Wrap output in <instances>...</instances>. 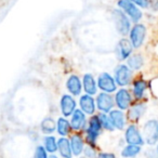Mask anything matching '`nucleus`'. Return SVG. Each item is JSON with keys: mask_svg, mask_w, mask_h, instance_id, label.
Here are the masks:
<instances>
[{"mask_svg": "<svg viewBox=\"0 0 158 158\" xmlns=\"http://www.w3.org/2000/svg\"><path fill=\"white\" fill-rule=\"evenodd\" d=\"M114 78L117 86L125 88L132 81V70L127 64H118L114 69Z\"/></svg>", "mask_w": 158, "mask_h": 158, "instance_id": "7ed1b4c3", "label": "nucleus"}, {"mask_svg": "<svg viewBox=\"0 0 158 158\" xmlns=\"http://www.w3.org/2000/svg\"><path fill=\"white\" fill-rule=\"evenodd\" d=\"M70 146H72L73 155L74 156H80L84 153L85 148V139L82 138V135L80 133H74L73 135H70L69 139Z\"/></svg>", "mask_w": 158, "mask_h": 158, "instance_id": "6ab92c4d", "label": "nucleus"}, {"mask_svg": "<svg viewBox=\"0 0 158 158\" xmlns=\"http://www.w3.org/2000/svg\"><path fill=\"white\" fill-rule=\"evenodd\" d=\"M40 129H41L42 133L48 135V134H51L56 130V123L53 120V118H50V117H46L44 120L40 123Z\"/></svg>", "mask_w": 158, "mask_h": 158, "instance_id": "393cba45", "label": "nucleus"}, {"mask_svg": "<svg viewBox=\"0 0 158 158\" xmlns=\"http://www.w3.org/2000/svg\"><path fill=\"white\" fill-rule=\"evenodd\" d=\"M57 152L63 158H72L73 151L70 146V142L66 136H61L57 140Z\"/></svg>", "mask_w": 158, "mask_h": 158, "instance_id": "412c9836", "label": "nucleus"}, {"mask_svg": "<svg viewBox=\"0 0 158 158\" xmlns=\"http://www.w3.org/2000/svg\"><path fill=\"white\" fill-rule=\"evenodd\" d=\"M133 3H135L138 7L141 8H148L149 7V0H130Z\"/></svg>", "mask_w": 158, "mask_h": 158, "instance_id": "c756f323", "label": "nucleus"}, {"mask_svg": "<svg viewBox=\"0 0 158 158\" xmlns=\"http://www.w3.org/2000/svg\"><path fill=\"white\" fill-rule=\"evenodd\" d=\"M86 158H95L98 156V153H97V149H95V146L93 145H89V144H86L84 148V153Z\"/></svg>", "mask_w": 158, "mask_h": 158, "instance_id": "cd10ccee", "label": "nucleus"}, {"mask_svg": "<svg viewBox=\"0 0 158 158\" xmlns=\"http://www.w3.org/2000/svg\"><path fill=\"white\" fill-rule=\"evenodd\" d=\"M143 138L146 144L156 145L158 143V120L149 119L143 126Z\"/></svg>", "mask_w": 158, "mask_h": 158, "instance_id": "20e7f679", "label": "nucleus"}, {"mask_svg": "<svg viewBox=\"0 0 158 158\" xmlns=\"http://www.w3.org/2000/svg\"><path fill=\"white\" fill-rule=\"evenodd\" d=\"M145 156L146 158H158V154L156 152V149H146L145 152Z\"/></svg>", "mask_w": 158, "mask_h": 158, "instance_id": "7c9ffc66", "label": "nucleus"}, {"mask_svg": "<svg viewBox=\"0 0 158 158\" xmlns=\"http://www.w3.org/2000/svg\"><path fill=\"white\" fill-rule=\"evenodd\" d=\"M79 107L86 115L94 114L95 110H97V103H95L93 95L87 94V93L81 95L80 99H79Z\"/></svg>", "mask_w": 158, "mask_h": 158, "instance_id": "2eb2a0df", "label": "nucleus"}, {"mask_svg": "<svg viewBox=\"0 0 158 158\" xmlns=\"http://www.w3.org/2000/svg\"><path fill=\"white\" fill-rule=\"evenodd\" d=\"M34 158H49L48 151L44 148V145H38V146L36 147Z\"/></svg>", "mask_w": 158, "mask_h": 158, "instance_id": "c85d7f7f", "label": "nucleus"}, {"mask_svg": "<svg viewBox=\"0 0 158 158\" xmlns=\"http://www.w3.org/2000/svg\"><path fill=\"white\" fill-rule=\"evenodd\" d=\"M125 140L127 144H134V145H140V146H143L145 143L143 134L141 133L140 129L134 123L126 127Z\"/></svg>", "mask_w": 158, "mask_h": 158, "instance_id": "1a4fd4ad", "label": "nucleus"}, {"mask_svg": "<svg viewBox=\"0 0 158 158\" xmlns=\"http://www.w3.org/2000/svg\"><path fill=\"white\" fill-rule=\"evenodd\" d=\"M115 130H123L127 127V115L121 110H112L108 113Z\"/></svg>", "mask_w": 158, "mask_h": 158, "instance_id": "ddd939ff", "label": "nucleus"}, {"mask_svg": "<svg viewBox=\"0 0 158 158\" xmlns=\"http://www.w3.org/2000/svg\"><path fill=\"white\" fill-rule=\"evenodd\" d=\"M95 158H116L115 154L113 153H106V152H102V153H99L98 156Z\"/></svg>", "mask_w": 158, "mask_h": 158, "instance_id": "2f4dec72", "label": "nucleus"}, {"mask_svg": "<svg viewBox=\"0 0 158 158\" xmlns=\"http://www.w3.org/2000/svg\"><path fill=\"white\" fill-rule=\"evenodd\" d=\"M70 127L75 131H80V130L85 129L87 125V117L86 114L82 112L80 108H77L70 116Z\"/></svg>", "mask_w": 158, "mask_h": 158, "instance_id": "4468645a", "label": "nucleus"}, {"mask_svg": "<svg viewBox=\"0 0 158 158\" xmlns=\"http://www.w3.org/2000/svg\"><path fill=\"white\" fill-rule=\"evenodd\" d=\"M66 89L68 90V93L74 97H77L81 93L82 91V80L79 78L78 75H70L66 80Z\"/></svg>", "mask_w": 158, "mask_h": 158, "instance_id": "f3484780", "label": "nucleus"}, {"mask_svg": "<svg viewBox=\"0 0 158 158\" xmlns=\"http://www.w3.org/2000/svg\"><path fill=\"white\" fill-rule=\"evenodd\" d=\"M156 152H157V154H158V143L156 144Z\"/></svg>", "mask_w": 158, "mask_h": 158, "instance_id": "f704fd0d", "label": "nucleus"}, {"mask_svg": "<svg viewBox=\"0 0 158 158\" xmlns=\"http://www.w3.org/2000/svg\"><path fill=\"white\" fill-rule=\"evenodd\" d=\"M126 62H127V65L129 66V68L132 72L140 70L143 67V65H144V57L140 53H134V54L130 55Z\"/></svg>", "mask_w": 158, "mask_h": 158, "instance_id": "4be33fe9", "label": "nucleus"}, {"mask_svg": "<svg viewBox=\"0 0 158 158\" xmlns=\"http://www.w3.org/2000/svg\"><path fill=\"white\" fill-rule=\"evenodd\" d=\"M142 151V146L134 144H127L121 151V156L123 158H134Z\"/></svg>", "mask_w": 158, "mask_h": 158, "instance_id": "5701e85b", "label": "nucleus"}, {"mask_svg": "<svg viewBox=\"0 0 158 158\" xmlns=\"http://www.w3.org/2000/svg\"><path fill=\"white\" fill-rule=\"evenodd\" d=\"M146 37V27L140 23H135L133 27H131L129 33V40L131 41L134 49H139L144 44Z\"/></svg>", "mask_w": 158, "mask_h": 158, "instance_id": "423d86ee", "label": "nucleus"}, {"mask_svg": "<svg viewBox=\"0 0 158 158\" xmlns=\"http://www.w3.org/2000/svg\"><path fill=\"white\" fill-rule=\"evenodd\" d=\"M149 6L154 10H158V0H149Z\"/></svg>", "mask_w": 158, "mask_h": 158, "instance_id": "473e14b6", "label": "nucleus"}, {"mask_svg": "<svg viewBox=\"0 0 158 158\" xmlns=\"http://www.w3.org/2000/svg\"><path fill=\"white\" fill-rule=\"evenodd\" d=\"M60 110L64 117L72 116V114L77 110L76 100L74 99V95L64 94L62 95L60 100Z\"/></svg>", "mask_w": 158, "mask_h": 158, "instance_id": "f8f14e48", "label": "nucleus"}, {"mask_svg": "<svg viewBox=\"0 0 158 158\" xmlns=\"http://www.w3.org/2000/svg\"><path fill=\"white\" fill-rule=\"evenodd\" d=\"M102 130H103V128H102V125H101V123H100L99 116L95 115V116L91 117V118L89 119L87 127L85 128V132H86L85 141H86V144L95 146L98 139L101 135Z\"/></svg>", "mask_w": 158, "mask_h": 158, "instance_id": "f257e3e1", "label": "nucleus"}, {"mask_svg": "<svg viewBox=\"0 0 158 158\" xmlns=\"http://www.w3.org/2000/svg\"><path fill=\"white\" fill-rule=\"evenodd\" d=\"M146 104L143 103V102H138V103L131 105L128 108V113H127V118L129 120L133 121H139L143 116H144L145 112H146Z\"/></svg>", "mask_w": 158, "mask_h": 158, "instance_id": "dca6fc26", "label": "nucleus"}, {"mask_svg": "<svg viewBox=\"0 0 158 158\" xmlns=\"http://www.w3.org/2000/svg\"><path fill=\"white\" fill-rule=\"evenodd\" d=\"M116 29L121 36H126L130 33L131 29V22L128 15L120 9H115L112 13Z\"/></svg>", "mask_w": 158, "mask_h": 158, "instance_id": "f03ea898", "label": "nucleus"}, {"mask_svg": "<svg viewBox=\"0 0 158 158\" xmlns=\"http://www.w3.org/2000/svg\"><path fill=\"white\" fill-rule=\"evenodd\" d=\"M118 7L120 8V10H123L126 14L128 15V18L134 23H138L139 21L142 19L143 14L142 11L138 8V6L135 3H133L130 0H119L118 1Z\"/></svg>", "mask_w": 158, "mask_h": 158, "instance_id": "0eeeda50", "label": "nucleus"}, {"mask_svg": "<svg viewBox=\"0 0 158 158\" xmlns=\"http://www.w3.org/2000/svg\"><path fill=\"white\" fill-rule=\"evenodd\" d=\"M70 123L66 119V117H60L56 121V131L61 136H66L70 132Z\"/></svg>", "mask_w": 158, "mask_h": 158, "instance_id": "b1692460", "label": "nucleus"}, {"mask_svg": "<svg viewBox=\"0 0 158 158\" xmlns=\"http://www.w3.org/2000/svg\"><path fill=\"white\" fill-rule=\"evenodd\" d=\"M44 146L48 151V153L54 154L57 152V140L51 134H48L44 138Z\"/></svg>", "mask_w": 158, "mask_h": 158, "instance_id": "a878e982", "label": "nucleus"}, {"mask_svg": "<svg viewBox=\"0 0 158 158\" xmlns=\"http://www.w3.org/2000/svg\"><path fill=\"white\" fill-rule=\"evenodd\" d=\"M80 158H86V157H80Z\"/></svg>", "mask_w": 158, "mask_h": 158, "instance_id": "c9c22d12", "label": "nucleus"}, {"mask_svg": "<svg viewBox=\"0 0 158 158\" xmlns=\"http://www.w3.org/2000/svg\"><path fill=\"white\" fill-rule=\"evenodd\" d=\"M147 87H148V85L144 79L134 80L133 84H132V95L136 101H141L142 99H144Z\"/></svg>", "mask_w": 158, "mask_h": 158, "instance_id": "aec40b11", "label": "nucleus"}, {"mask_svg": "<svg viewBox=\"0 0 158 158\" xmlns=\"http://www.w3.org/2000/svg\"><path fill=\"white\" fill-rule=\"evenodd\" d=\"M82 89L85 93L90 95H94L98 92V82L92 74L87 73L82 77Z\"/></svg>", "mask_w": 158, "mask_h": 158, "instance_id": "a211bd4d", "label": "nucleus"}, {"mask_svg": "<svg viewBox=\"0 0 158 158\" xmlns=\"http://www.w3.org/2000/svg\"><path fill=\"white\" fill-rule=\"evenodd\" d=\"M133 46H132L131 41L127 38H121L118 41L116 46V57L118 59V61H127V59L132 54L133 51Z\"/></svg>", "mask_w": 158, "mask_h": 158, "instance_id": "9b49d317", "label": "nucleus"}, {"mask_svg": "<svg viewBox=\"0 0 158 158\" xmlns=\"http://www.w3.org/2000/svg\"><path fill=\"white\" fill-rule=\"evenodd\" d=\"M95 103H97V108L100 112L108 114L110 110H114L115 99L112 95V93L101 92L98 94L97 99H95Z\"/></svg>", "mask_w": 158, "mask_h": 158, "instance_id": "9d476101", "label": "nucleus"}, {"mask_svg": "<svg viewBox=\"0 0 158 158\" xmlns=\"http://www.w3.org/2000/svg\"><path fill=\"white\" fill-rule=\"evenodd\" d=\"M98 82V88L102 91V92L106 93H114L117 91V84L115 81L114 76L106 72H103L99 75L97 79Z\"/></svg>", "mask_w": 158, "mask_h": 158, "instance_id": "39448f33", "label": "nucleus"}, {"mask_svg": "<svg viewBox=\"0 0 158 158\" xmlns=\"http://www.w3.org/2000/svg\"><path fill=\"white\" fill-rule=\"evenodd\" d=\"M115 105L118 107V110H128V108L132 105V100L133 95L131 94L128 89L120 88L115 92Z\"/></svg>", "mask_w": 158, "mask_h": 158, "instance_id": "6e6552de", "label": "nucleus"}, {"mask_svg": "<svg viewBox=\"0 0 158 158\" xmlns=\"http://www.w3.org/2000/svg\"><path fill=\"white\" fill-rule=\"evenodd\" d=\"M98 116H99L100 123H101L103 130H106V131H114L115 128H114V126H113L110 116H108L107 114H105V113H100Z\"/></svg>", "mask_w": 158, "mask_h": 158, "instance_id": "bb28decb", "label": "nucleus"}, {"mask_svg": "<svg viewBox=\"0 0 158 158\" xmlns=\"http://www.w3.org/2000/svg\"><path fill=\"white\" fill-rule=\"evenodd\" d=\"M49 158H59L57 156H55V155H53V154H51L50 156H49Z\"/></svg>", "mask_w": 158, "mask_h": 158, "instance_id": "72a5a7b5", "label": "nucleus"}]
</instances>
